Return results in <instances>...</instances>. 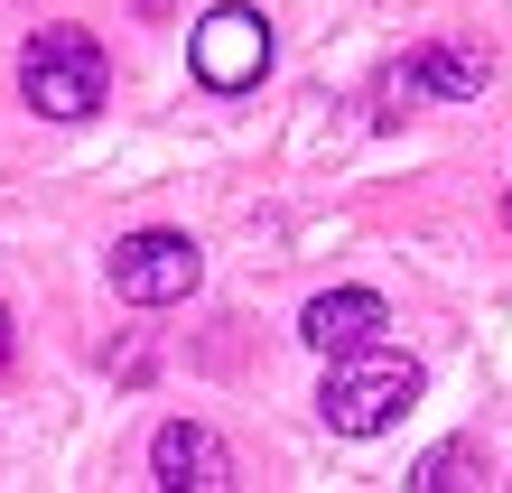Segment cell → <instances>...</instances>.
Listing matches in <instances>:
<instances>
[{
  "label": "cell",
  "mask_w": 512,
  "mask_h": 493,
  "mask_svg": "<svg viewBox=\"0 0 512 493\" xmlns=\"http://www.w3.org/2000/svg\"><path fill=\"white\" fill-rule=\"evenodd\" d=\"M19 94L38 103L47 121H84V112H103V94H112L103 38H94V28H38V38L19 47Z\"/></svg>",
  "instance_id": "cell-1"
},
{
  "label": "cell",
  "mask_w": 512,
  "mask_h": 493,
  "mask_svg": "<svg viewBox=\"0 0 512 493\" xmlns=\"http://www.w3.org/2000/svg\"><path fill=\"white\" fill-rule=\"evenodd\" d=\"M410 400H419V363H401V354H336V373H326L317 410H326V428H336V438H382Z\"/></svg>",
  "instance_id": "cell-2"
},
{
  "label": "cell",
  "mask_w": 512,
  "mask_h": 493,
  "mask_svg": "<svg viewBox=\"0 0 512 493\" xmlns=\"http://www.w3.org/2000/svg\"><path fill=\"white\" fill-rule=\"evenodd\" d=\"M187 56H196V84L205 94H243V84H261V66H270V19L261 10H205L196 19V38H187Z\"/></svg>",
  "instance_id": "cell-3"
},
{
  "label": "cell",
  "mask_w": 512,
  "mask_h": 493,
  "mask_svg": "<svg viewBox=\"0 0 512 493\" xmlns=\"http://www.w3.org/2000/svg\"><path fill=\"white\" fill-rule=\"evenodd\" d=\"M205 280V252L187 233H131V242H112V289H122L131 307H168V298H187Z\"/></svg>",
  "instance_id": "cell-4"
},
{
  "label": "cell",
  "mask_w": 512,
  "mask_h": 493,
  "mask_svg": "<svg viewBox=\"0 0 512 493\" xmlns=\"http://www.w3.org/2000/svg\"><path fill=\"white\" fill-rule=\"evenodd\" d=\"M149 475H159L168 493H224L233 484V456L215 428H196V419H168L159 438H149Z\"/></svg>",
  "instance_id": "cell-5"
},
{
  "label": "cell",
  "mask_w": 512,
  "mask_h": 493,
  "mask_svg": "<svg viewBox=\"0 0 512 493\" xmlns=\"http://www.w3.org/2000/svg\"><path fill=\"white\" fill-rule=\"evenodd\" d=\"M485 56H466V47H419L410 56V66H391V84H382V94H391V112H401V103H466V94H485Z\"/></svg>",
  "instance_id": "cell-6"
},
{
  "label": "cell",
  "mask_w": 512,
  "mask_h": 493,
  "mask_svg": "<svg viewBox=\"0 0 512 493\" xmlns=\"http://www.w3.org/2000/svg\"><path fill=\"white\" fill-rule=\"evenodd\" d=\"M382 326H391V307L373 289H326V298H308V317H298V335H308L326 363H336V354H364Z\"/></svg>",
  "instance_id": "cell-7"
},
{
  "label": "cell",
  "mask_w": 512,
  "mask_h": 493,
  "mask_svg": "<svg viewBox=\"0 0 512 493\" xmlns=\"http://www.w3.org/2000/svg\"><path fill=\"white\" fill-rule=\"evenodd\" d=\"M457 484H485L475 475V447H438V456L410 466V493H457Z\"/></svg>",
  "instance_id": "cell-8"
},
{
  "label": "cell",
  "mask_w": 512,
  "mask_h": 493,
  "mask_svg": "<svg viewBox=\"0 0 512 493\" xmlns=\"http://www.w3.org/2000/svg\"><path fill=\"white\" fill-rule=\"evenodd\" d=\"M19 354V335H10V307H0V363H10Z\"/></svg>",
  "instance_id": "cell-9"
},
{
  "label": "cell",
  "mask_w": 512,
  "mask_h": 493,
  "mask_svg": "<svg viewBox=\"0 0 512 493\" xmlns=\"http://www.w3.org/2000/svg\"><path fill=\"white\" fill-rule=\"evenodd\" d=\"M503 224H512V205H503Z\"/></svg>",
  "instance_id": "cell-10"
}]
</instances>
